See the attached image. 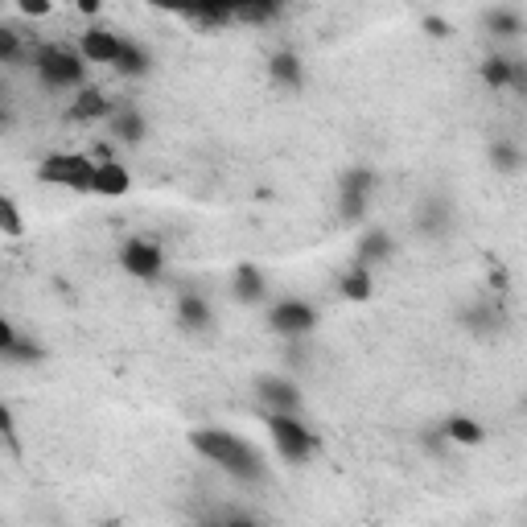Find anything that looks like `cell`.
<instances>
[{"label":"cell","mask_w":527,"mask_h":527,"mask_svg":"<svg viewBox=\"0 0 527 527\" xmlns=\"http://www.w3.org/2000/svg\"><path fill=\"white\" fill-rule=\"evenodd\" d=\"M190 445L202 453L206 462H215L219 470H227V474L239 478V482H260V478H264L260 453H256L248 441H243V437L227 433V429H194V433H190Z\"/></svg>","instance_id":"1"},{"label":"cell","mask_w":527,"mask_h":527,"mask_svg":"<svg viewBox=\"0 0 527 527\" xmlns=\"http://www.w3.org/2000/svg\"><path fill=\"white\" fill-rule=\"evenodd\" d=\"M33 70H38L42 87L50 91H70V87H83L87 79V58L75 50V46H38L33 50Z\"/></svg>","instance_id":"2"},{"label":"cell","mask_w":527,"mask_h":527,"mask_svg":"<svg viewBox=\"0 0 527 527\" xmlns=\"http://www.w3.org/2000/svg\"><path fill=\"white\" fill-rule=\"evenodd\" d=\"M38 182L91 194L95 190V161H91V153H50L38 165Z\"/></svg>","instance_id":"3"},{"label":"cell","mask_w":527,"mask_h":527,"mask_svg":"<svg viewBox=\"0 0 527 527\" xmlns=\"http://www.w3.org/2000/svg\"><path fill=\"white\" fill-rule=\"evenodd\" d=\"M375 169L371 165H350L342 178H338V219L359 227L371 210V198H375Z\"/></svg>","instance_id":"4"},{"label":"cell","mask_w":527,"mask_h":527,"mask_svg":"<svg viewBox=\"0 0 527 527\" xmlns=\"http://www.w3.org/2000/svg\"><path fill=\"white\" fill-rule=\"evenodd\" d=\"M268 425V437L276 445V453L285 462H309L313 449H318V437H313V429L305 425L301 416H280V412H268L264 416Z\"/></svg>","instance_id":"5"},{"label":"cell","mask_w":527,"mask_h":527,"mask_svg":"<svg viewBox=\"0 0 527 527\" xmlns=\"http://www.w3.org/2000/svg\"><path fill=\"white\" fill-rule=\"evenodd\" d=\"M313 326H318V309H313L309 301L301 297H289V301H276L268 309V330L276 338H285V342H297L305 334H313Z\"/></svg>","instance_id":"6"},{"label":"cell","mask_w":527,"mask_h":527,"mask_svg":"<svg viewBox=\"0 0 527 527\" xmlns=\"http://www.w3.org/2000/svg\"><path fill=\"white\" fill-rule=\"evenodd\" d=\"M120 264L136 280H157L165 272V252L157 248L153 239H128L120 248Z\"/></svg>","instance_id":"7"},{"label":"cell","mask_w":527,"mask_h":527,"mask_svg":"<svg viewBox=\"0 0 527 527\" xmlns=\"http://www.w3.org/2000/svg\"><path fill=\"white\" fill-rule=\"evenodd\" d=\"M0 359L13 367H38V363H46V346L21 334L13 322H0Z\"/></svg>","instance_id":"8"},{"label":"cell","mask_w":527,"mask_h":527,"mask_svg":"<svg viewBox=\"0 0 527 527\" xmlns=\"http://www.w3.org/2000/svg\"><path fill=\"white\" fill-rule=\"evenodd\" d=\"M124 42L116 29H103V25H91L83 38H79V54L87 58V66H116L120 54H124Z\"/></svg>","instance_id":"9"},{"label":"cell","mask_w":527,"mask_h":527,"mask_svg":"<svg viewBox=\"0 0 527 527\" xmlns=\"http://www.w3.org/2000/svg\"><path fill=\"white\" fill-rule=\"evenodd\" d=\"M412 227H416V235H425V239H445L453 231V206H449V198L425 194V198H420V206H416V215H412Z\"/></svg>","instance_id":"10"},{"label":"cell","mask_w":527,"mask_h":527,"mask_svg":"<svg viewBox=\"0 0 527 527\" xmlns=\"http://www.w3.org/2000/svg\"><path fill=\"white\" fill-rule=\"evenodd\" d=\"M256 396L268 412H280V416H301V388L285 375H264L256 383Z\"/></svg>","instance_id":"11"},{"label":"cell","mask_w":527,"mask_h":527,"mask_svg":"<svg viewBox=\"0 0 527 527\" xmlns=\"http://www.w3.org/2000/svg\"><path fill=\"white\" fill-rule=\"evenodd\" d=\"M116 116V103L103 95L99 87H83L66 108V120L70 124H99V120H112Z\"/></svg>","instance_id":"12"},{"label":"cell","mask_w":527,"mask_h":527,"mask_svg":"<svg viewBox=\"0 0 527 527\" xmlns=\"http://www.w3.org/2000/svg\"><path fill=\"white\" fill-rule=\"evenodd\" d=\"M462 326L470 330V334H499L503 326H507V313H503V297H482V301H474L470 309H462Z\"/></svg>","instance_id":"13"},{"label":"cell","mask_w":527,"mask_h":527,"mask_svg":"<svg viewBox=\"0 0 527 527\" xmlns=\"http://www.w3.org/2000/svg\"><path fill=\"white\" fill-rule=\"evenodd\" d=\"M396 256V239L383 231V227H367L355 243V264L363 268H379V264H388Z\"/></svg>","instance_id":"14"},{"label":"cell","mask_w":527,"mask_h":527,"mask_svg":"<svg viewBox=\"0 0 527 527\" xmlns=\"http://www.w3.org/2000/svg\"><path fill=\"white\" fill-rule=\"evenodd\" d=\"M231 297L239 305H264L268 301V280L256 264H239L235 276H231Z\"/></svg>","instance_id":"15"},{"label":"cell","mask_w":527,"mask_h":527,"mask_svg":"<svg viewBox=\"0 0 527 527\" xmlns=\"http://www.w3.org/2000/svg\"><path fill=\"white\" fill-rule=\"evenodd\" d=\"M268 79L285 91H301L305 87V66H301V54L297 50H276L268 58Z\"/></svg>","instance_id":"16"},{"label":"cell","mask_w":527,"mask_h":527,"mask_svg":"<svg viewBox=\"0 0 527 527\" xmlns=\"http://www.w3.org/2000/svg\"><path fill=\"white\" fill-rule=\"evenodd\" d=\"M182 21H190L198 29L235 25V0H202V5H194V9H182Z\"/></svg>","instance_id":"17"},{"label":"cell","mask_w":527,"mask_h":527,"mask_svg":"<svg viewBox=\"0 0 527 527\" xmlns=\"http://www.w3.org/2000/svg\"><path fill=\"white\" fill-rule=\"evenodd\" d=\"M108 132H112V140H120V145H140V140L149 136V124L132 103H116V116L108 120Z\"/></svg>","instance_id":"18"},{"label":"cell","mask_w":527,"mask_h":527,"mask_svg":"<svg viewBox=\"0 0 527 527\" xmlns=\"http://www.w3.org/2000/svg\"><path fill=\"white\" fill-rule=\"evenodd\" d=\"M178 322L190 334H206L210 326H215V309H210V301L202 293H182L178 297Z\"/></svg>","instance_id":"19"},{"label":"cell","mask_w":527,"mask_h":527,"mask_svg":"<svg viewBox=\"0 0 527 527\" xmlns=\"http://www.w3.org/2000/svg\"><path fill=\"white\" fill-rule=\"evenodd\" d=\"M482 25H486V33H490V38H499V42H515L519 33L527 29L523 13H519V9H507V5H499V9H486V13H482Z\"/></svg>","instance_id":"20"},{"label":"cell","mask_w":527,"mask_h":527,"mask_svg":"<svg viewBox=\"0 0 527 527\" xmlns=\"http://www.w3.org/2000/svg\"><path fill=\"white\" fill-rule=\"evenodd\" d=\"M128 190H132V173H128L120 161L95 165V190H91V194H99V198H120V194H128Z\"/></svg>","instance_id":"21"},{"label":"cell","mask_w":527,"mask_h":527,"mask_svg":"<svg viewBox=\"0 0 527 527\" xmlns=\"http://www.w3.org/2000/svg\"><path fill=\"white\" fill-rule=\"evenodd\" d=\"M280 13H285V5L280 0H235V25H272L280 21Z\"/></svg>","instance_id":"22"},{"label":"cell","mask_w":527,"mask_h":527,"mask_svg":"<svg viewBox=\"0 0 527 527\" xmlns=\"http://www.w3.org/2000/svg\"><path fill=\"white\" fill-rule=\"evenodd\" d=\"M478 75H482V83L490 87V91H511V75H515V58L511 54H486L482 58V66H478Z\"/></svg>","instance_id":"23"},{"label":"cell","mask_w":527,"mask_h":527,"mask_svg":"<svg viewBox=\"0 0 527 527\" xmlns=\"http://www.w3.org/2000/svg\"><path fill=\"white\" fill-rule=\"evenodd\" d=\"M338 293H342L346 301H367V297L375 293L371 268H363V264H350V268L338 276Z\"/></svg>","instance_id":"24"},{"label":"cell","mask_w":527,"mask_h":527,"mask_svg":"<svg viewBox=\"0 0 527 527\" xmlns=\"http://www.w3.org/2000/svg\"><path fill=\"white\" fill-rule=\"evenodd\" d=\"M441 433L449 437V445H482L486 441V429L478 425L474 416H449L441 425Z\"/></svg>","instance_id":"25"},{"label":"cell","mask_w":527,"mask_h":527,"mask_svg":"<svg viewBox=\"0 0 527 527\" xmlns=\"http://www.w3.org/2000/svg\"><path fill=\"white\" fill-rule=\"evenodd\" d=\"M149 66H153V58H149L145 46H140V42H124V54L116 62V75H124V79H145Z\"/></svg>","instance_id":"26"},{"label":"cell","mask_w":527,"mask_h":527,"mask_svg":"<svg viewBox=\"0 0 527 527\" xmlns=\"http://www.w3.org/2000/svg\"><path fill=\"white\" fill-rule=\"evenodd\" d=\"M486 157H490V165H495V173H519L527 165V157H523V149L515 145V140H495V145L486 149Z\"/></svg>","instance_id":"27"},{"label":"cell","mask_w":527,"mask_h":527,"mask_svg":"<svg viewBox=\"0 0 527 527\" xmlns=\"http://www.w3.org/2000/svg\"><path fill=\"white\" fill-rule=\"evenodd\" d=\"M25 58V42H21V33L13 25H0V62L5 66H17Z\"/></svg>","instance_id":"28"},{"label":"cell","mask_w":527,"mask_h":527,"mask_svg":"<svg viewBox=\"0 0 527 527\" xmlns=\"http://www.w3.org/2000/svg\"><path fill=\"white\" fill-rule=\"evenodd\" d=\"M0 227H5V235H9V239H21V231H25L13 198H0Z\"/></svg>","instance_id":"29"},{"label":"cell","mask_w":527,"mask_h":527,"mask_svg":"<svg viewBox=\"0 0 527 527\" xmlns=\"http://www.w3.org/2000/svg\"><path fill=\"white\" fill-rule=\"evenodd\" d=\"M0 437H5V449L17 458V416H13V408H9V404L0 408Z\"/></svg>","instance_id":"30"},{"label":"cell","mask_w":527,"mask_h":527,"mask_svg":"<svg viewBox=\"0 0 527 527\" xmlns=\"http://www.w3.org/2000/svg\"><path fill=\"white\" fill-rule=\"evenodd\" d=\"M17 13L21 17H46L50 13V0H17Z\"/></svg>","instance_id":"31"},{"label":"cell","mask_w":527,"mask_h":527,"mask_svg":"<svg viewBox=\"0 0 527 527\" xmlns=\"http://www.w3.org/2000/svg\"><path fill=\"white\" fill-rule=\"evenodd\" d=\"M425 449H429V453H437V458H441V453H445V449H449V437H445V433H441V425H437V429H429V433H425Z\"/></svg>","instance_id":"32"},{"label":"cell","mask_w":527,"mask_h":527,"mask_svg":"<svg viewBox=\"0 0 527 527\" xmlns=\"http://www.w3.org/2000/svg\"><path fill=\"white\" fill-rule=\"evenodd\" d=\"M511 91L527 95V58H515V75H511Z\"/></svg>","instance_id":"33"},{"label":"cell","mask_w":527,"mask_h":527,"mask_svg":"<svg viewBox=\"0 0 527 527\" xmlns=\"http://www.w3.org/2000/svg\"><path fill=\"white\" fill-rule=\"evenodd\" d=\"M223 527H264L256 515H243V511H231L227 519H223Z\"/></svg>","instance_id":"34"},{"label":"cell","mask_w":527,"mask_h":527,"mask_svg":"<svg viewBox=\"0 0 527 527\" xmlns=\"http://www.w3.org/2000/svg\"><path fill=\"white\" fill-rule=\"evenodd\" d=\"M425 29L433 33V38H449V25L441 17H425Z\"/></svg>","instance_id":"35"},{"label":"cell","mask_w":527,"mask_h":527,"mask_svg":"<svg viewBox=\"0 0 527 527\" xmlns=\"http://www.w3.org/2000/svg\"><path fill=\"white\" fill-rule=\"evenodd\" d=\"M79 13H87V17H95V13H99V0H83V5H79Z\"/></svg>","instance_id":"36"},{"label":"cell","mask_w":527,"mask_h":527,"mask_svg":"<svg viewBox=\"0 0 527 527\" xmlns=\"http://www.w3.org/2000/svg\"><path fill=\"white\" fill-rule=\"evenodd\" d=\"M198 527H223V523H198Z\"/></svg>","instance_id":"37"},{"label":"cell","mask_w":527,"mask_h":527,"mask_svg":"<svg viewBox=\"0 0 527 527\" xmlns=\"http://www.w3.org/2000/svg\"><path fill=\"white\" fill-rule=\"evenodd\" d=\"M523 416H527V396H523Z\"/></svg>","instance_id":"38"}]
</instances>
